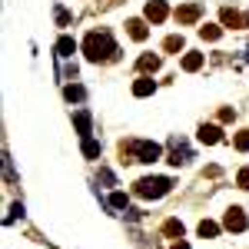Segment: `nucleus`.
<instances>
[{
    "label": "nucleus",
    "instance_id": "obj_1",
    "mask_svg": "<svg viewBox=\"0 0 249 249\" xmlns=\"http://www.w3.org/2000/svg\"><path fill=\"white\" fill-rule=\"evenodd\" d=\"M83 53L93 60V63L96 60H110L116 53V43L107 30H93V34H87V40H83Z\"/></svg>",
    "mask_w": 249,
    "mask_h": 249
},
{
    "label": "nucleus",
    "instance_id": "obj_2",
    "mask_svg": "<svg viewBox=\"0 0 249 249\" xmlns=\"http://www.w3.org/2000/svg\"><path fill=\"white\" fill-rule=\"evenodd\" d=\"M170 186H173V183L166 179V176H146V179L136 183V196H143V199H156V196H166Z\"/></svg>",
    "mask_w": 249,
    "mask_h": 249
},
{
    "label": "nucleus",
    "instance_id": "obj_3",
    "mask_svg": "<svg viewBox=\"0 0 249 249\" xmlns=\"http://www.w3.org/2000/svg\"><path fill=\"white\" fill-rule=\"evenodd\" d=\"M126 150L136 156V163H153V160H160V153H163L150 140H130V143H123V153H126Z\"/></svg>",
    "mask_w": 249,
    "mask_h": 249
},
{
    "label": "nucleus",
    "instance_id": "obj_4",
    "mask_svg": "<svg viewBox=\"0 0 249 249\" xmlns=\"http://www.w3.org/2000/svg\"><path fill=\"white\" fill-rule=\"evenodd\" d=\"M223 223H226V230H232V232H243V230H246V216H243V210H236V206L226 213V219H223Z\"/></svg>",
    "mask_w": 249,
    "mask_h": 249
},
{
    "label": "nucleus",
    "instance_id": "obj_5",
    "mask_svg": "<svg viewBox=\"0 0 249 249\" xmlns=\"http://www.w3.org/2000/svg\"><path fill=\"white\" fill-rule=\"evenodd\" d=\"M166 14H170V10H166V3H163V0H150V3H146V20L160 23V20H166Z\"/></svg>",
    "mask_w": 249,
    "mask_h": 249
},
{
    "label": "nucleus",
    "instance_id": "obj_6",
    "mask_svg": "<svg viewBox=\"0 0 249 249\" xmlns=\"http://www.w3.org/2000/svg\"><path fill=\"white\" fill-rule=\"evenodd\" d=\"M199 14H203V7L199 3H190V7H179L176 10V20L179 23H193V20H199Z\"/></svg>",
    "mask_w": 249,
    "mask_h": 249
},
{
    "label": "nucleus",
    "instance_id": "obj_7",
    "mask_svg": "<svg viewBox=\"0 0 249 249\" xmlns=\"http://www.w3.org/2000/svg\"><path fill=\"white\" fill-rule=\"evenodd\" d=\"M153 90H156V83H153L150 77H140V80L133 83V93H136V96H150Z\"/></svg>",
    "mask_w": 249,
    "mask_h": 249
},
{
    "label": "nucleus",
    "instance_id": "obj_8",
    "mask_svg": "<svg viewBox=\"0 0 249 249\" xmlns=\"http://www.w3.org/2000/svg\"><path fill=\"white\" fill-rule=\"evenodd\" d=\"M186 160H190V150H186L183 143H176V140H173V156H170V163H173V166H179V163H186Z\"/></svg>",
    "mask_w": 249,
    "mask_h": 249
},
{
    "label": "nucleus",
    "instance_id": "obj_9",
    "mask_svg": "<svg viewBox=\"0 0 249 249\" xmlns=\"http://www.w3.org/2000/svg\"><path fill=\"white\" fill-rule=\"evenodd\" d=\"M73 50H77L73 37H60L57 40V53H60V57H73Z\"/></svg>",
    "mask_w": 249,
    "mask_h": 249
},
{
    "label": "nucleus",
    "instance_id": "obj_10",
    "mask_svg": "<svg viewBox=\"0 0 249 249\" xmlns=\"http://www.w3.org/2000/svg\"><path fill=\"white\" fill-rule=\"evenodd\" d=\"M126 27H130V37H133V40H146V34H150V30H146V23H143V20H130V23H126Z\"/></svg>",
    "mask_w": 249,
    "mask_h": 249
},
{
    "label": "nucleus",
    "instance_id": "obj_11",
    "mask_svg": "<svg viewBox=\"0 0 249 249\" xmlns=\"http://www.w3.org/2000/svg\"><path fill=\"white\" fill-rule=\"evenodd\" d=\"M199 140H203V143H219V126H206V123H203V126H199Z\"/></svg>",
    "mask_w": 249,
    "mask_h": 249
},
{
    "label": "nucleus",
    "instance_id": "obj_12",
    "mask_svg": "<svg viewBox=\"0 0 249 249\" xmlns=\"http://www.w3.org/2000/svg\"><path fill=\"white\" fill-rule=\"evenodd\" d=\"M223 23H230V27H243V23H246V17H243V14H236V10H230V7H226V10H223Z\"/></svg>",
    "mask_w": 249,
    "mask_h": 249
},
{
    "label": "nucleus",
    "instance_id": "obj_13",
    "mask_svg": "<svg viewBox=\"0 0 249 249\" xmlns=\"http://www.w3.org/2000/svg\"><path fill=\"white\" fill-rule=\"evenodd\" d=\"M199 67H203V53H186V57H183V70H199Z\"/></svg>",
    "mask_w": 249,
    "mask_h": 249
},
{
    "label": "nucleus",
    "instance_id": "obj_14",
    "mask_svg": "<svg viewBox=\"0 0 249 249\" xmlns=\"http://www.w3.org/2000/svg\"><path fill=\"white\" fill-rule=\"evenodd\" d=\"M136 67H140V70H156V67H160V57H153V53H143Z\"/></svg>",
    "mask_w": 249,
    "mask_h": 249
},
{
    "label": "nucleus",
    "instance_id": "obj_15",
    "mask_svg": "<svg viewBox=\"0 0 249 249\" xmlns=\"http://www.w3.org/2000/svg\"><path fill=\"white\" fill-rule=\"evenodd\" d=\"M73 120H77V130H80L83 136L90 133V113H87V110H80V113L73 116Z\"/></svg>",
    "mask_w": 249,
    "mask_h": 249
},
{
    "label": "nucleus",
    "instance_id": "obj_16",
    "mask_svg": "<svg viewBox=\"0 0 249 249\" xmlns=\"http://www.w3.org/2000/svg\"><path fill=\"white\" fill-rule=\"evenodd\" d=\"M216 232H219L216 223H210V219H203V223H199V236H203V239H213Z\"/></svg>",
    "mask_w": 249,
    "mask_h": 249
},
{
    "label": "nucleus",
    "instance_id": "obj_17",
    "mask_svg": "<svg viewBox=\"0 0 249 249\" xmlns=\"http://www.w3.org/2000/svg\"><path fill=\"white\" fill-rule=\"evenodd\" d=\"M163 232H166V236H179V239H183V223H179V219H170V223L163 226Z\"/></svg>",
    "mask_w": 249,
    "mask_h": 249
},
{
    "label": "nucleus",
    "instance_id": "obj_18",
    "mask_svg": "<svg viewBox=\"0 0 249 249\" xmlns=\"http://www.w3.org/2000/svg\"><path fill=\"white\" fill-rule=\"evenodd\" d=\"M83 156H90V160L100 156V143L96 140H83Z\"/></svg>",
    "mask_w": 249,
    "mask_h": 249
},
{
    "label": "nucleus",
    "instance_id": "obj_19",
    "mask_svg": "<svg viewBox=\"0 0 249 249\" xmlns=\"http://www.w3.org/2000/svg\"><path fill=\"white\" fill-rule=\"evenodd\" d=\"M110 206H113V210H123V206H126V193H113V196H110Z\"/></svg>",
    "mask_w": 249,
    "mask_h": 249
},
{
    "label": "nucleus",
    "instance_id": "obj_20",
    "mask_svg": "<svg viewBox=\"0 0 249 249\" xmlns=\"http://www.w3.org/2000/svg\"><path fill=\"white\" fill-rule=\"evenodd\" d=\"M199 34H203L206 40H219V27H213V23H206V27L199 30Z\"/></svg>",
    "mask_w": 249,
    "mask_h": 249
},
{
    "label": "nucleus",
    "instance_id": "obj_21",
    "mask_svg": "<svg viewBox=\"0 0 249 249\" xmlns=\"http://www.w3.org/2000/svg\"><path fill=\"white\" fill-rule=\"evenodd\" d=\"M236 150L249 153V133H239V136H236Z\"/></svg>",
    "mask_w": 249,
    "mask_h": 249
},
{
    "label": "nucleus",
    "instance_id": "obj_22",
    "mask_svg": "<svg viewBox=\"0 0 249 249\" xmlns=\"http://www.w3.org/2000/svg\"><path fill=\"white\" fill-rule=\"evenodd\" d=\"M163 47H166V50H179V47H183V37H166Z\"/></svg>",
    "mask_w": 249,
    "mask_h": 249
},
{
    "label": "nucleus",
    "instance_id": "obj_23",
    "mask_svg": "<svg viewBox=\"0 0 249 249\" xmlns=\"http://www.w3.org/2000/svg\"><path fill=\"white\" fill-rule=\"evenodd\" d=\"M67 100H83V90L80 87H67Z\"/></svg>",
    "mask_w": 249,
    "mask_h": 249
},
{
    "label": "nucleus",
    "instance_id": "obj_24",
    "mask_svg": "<svg viewBox=\"0 0 249 249\" xmlns=\"http://www.w3.org/2000/svg\"><path fill=\"white\" fill-rule=\"evenodd\" d=\"M239 186H243V190H249V166L239 173Z\"/></svg>",
    "mask_w": 249,
    "mask_h": 249
},
{
    "label": "nucleus",
    "instance_id": "obj_25",
    "mask_svg": "<svg viewBox=\"0 0 249 249\" xmlns=\"http://www.w3.org/2000/svg\"><path fill=\"white\" fill-rule=\"evenodd\" d=\"M173 249H190V246H186V243H183V239H179V243H176V246H173Z\"/></svg>",
    "mask_w": 249,
    "mask_h": 249
}]
</instances>
